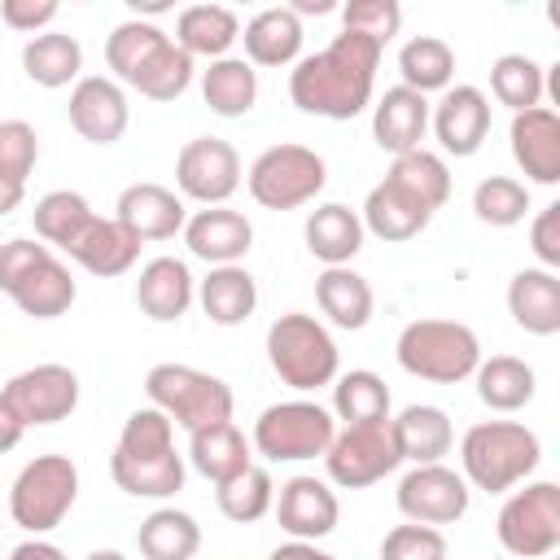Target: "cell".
Returning a JSON list of instances; mask_svg holds the SVG:
<instances>
[{"label": "cell", "mask_w": 560, "mask_h": 560, "mask_svg": "<svg viewBox=\"0 0 560 560\" xmlns=\"http://www.w3.org/2000/svg\"><path fill=\"white\" fill-rule=\"evenodd\" d=\"M184 245L192 258L210 262V267H232L249 254L254 245V223L241 210L228 206H206L184 223Z\"/></svg>", "instance_id": "d6986e66"}, {"label": "cell", "mask_w": 560, "mask_h": 560, "mask_svg": "<svg viewBox=\"0 0 560 560\" xmlns=\"http://www.w3.org/2000/svg\"><path fill=\"white\" fill-rule=\"evenodd\" d=\"M302 236H306V249L324 262V267H350V258L363 249V219H359V210H350V206H341V201H324V206H315L311 214H306V228H302Z\"/></svg>", "instance_id": "d4e9b609"}, {"label": "cell", "mask_w": 560, "mask_h": 560, "mask_svg": "<svg viewBox=\"0 0 560 560\" xmlns=\"http://www.w3.org/2000/svg\"><path fill=\"white\" fill-rule=\"evenodd\" d=\"M35 162H39V136H35V127L22 122V118H4L0 122V175L26 188V175L35 171Z\"/></svg>", "instance_id": "c3c4849f"}, {"label": "cell", "mask_w": 560, "mask_h": 560, "mask_svg": "<svg viewBox=\"0 0 560 560\" xmlns=\"http://www.w3.org/2000/svg\"><path fill=\"white\" fill-rule=\"evenodd\" d=\"M529 249L542 271H560V201L542 206L538 219L529 223Z\"/></svg>", "instance_id": "f5cc1de1"}, {"label": "cell", "mask_w": 560, "mask_h": 560, "mask_svg": "<svg viewBox=\"0 0 560 560\" xmlns=\"http://www.w3.org/2000/svg\"><path fill=\"white\" fill-rule=\"evenodd\" d=\"M324 184H328V166L306 144H271L245 171V188L262 210H298L315 201Z\"/></svg>", "instance_id": "52a82bcc"}, {"label": "cell", "mask_w": 560, "mask_h": 560, "mask_svg": "<svg viewBox=\"0 0 560 560\" xmlns=\"http://www.w3.org/2000/svg\"><path fill=\"white\" fill-rule=\"evenodd\" d=\"M44 258H52V249H48L44 241H35V236H13V241H4V245H0V289L13 293Z\"/></svg>", "instance_id": "816d5d0a"}, {"label": "cell", "mask_w": 560, "mask_h": 560, "mask_svg": "<svg viewBox=\"0 0 560 560\" xmlns=\"http://www.w3.org/2000/svg\"><path fill=\"white\" fill-rule=\"evenodd\" d=\"M179 197L201 206H223L241 188V153L219 136H192L175 158Z\"/></svg>", "instance_id": "8fae6325"}, {"label": "cell", "mask_w": 560, "mask_h": 560, "mask_svg": "<svg viewBox=\"0 0 560 560\" xmlns=\"http://www.w3.org/2000/svg\"><path fill=\"white\" fill-rule=\"evenodd\" d=\"M166 39H171V35H166L162 26L140 22V18H127V22H118V26L109 31V39H105V61H109V70L118 74V83H131L136 70H140Z\"/></svg>", "instance_id": "ee69618b"}, {"label": "cell", "mask_w": 560, "mask_h": 560, "mask_svg": "<svg viewBox=\"0 0 560 560\" xmlns=\"http://www.w3.org/2000/svg\"><path fill=\"white\" fill-rule=\"evenodd\" d=\"M70 127L88 140V144H118L127 122H131V105L122 83L105 79V74H88L70 88Z\"/></svg>", "instance_id": "5bb4252c"}, {"label": "cell", "mask_w": 560, "mask_h": 560, "mask_svg": "<svg viewBox=\"0 0 560 560\" xmlns=\"http://www.w3.org/2000/svg\"><path fill=\"white\" fill-rule=\"evenodd\" d=\"M22 70L31 83L39 88H66V83H79V70H83V48L74 35L66 31H39L26 39L22 48Z\"/></svg>", "instance_id": "d6a6232c"}, {"label": "cell", "mask_w": 560, "mask_h": 560, "mask_svg": "<svg viewBox=\"0 0 560 560\" xmlns=\"http://www.w3.org/2000/svg\"><path fill=\"white\" fill-rule=\"evenodd\" d=\"M289 9H293L298 18H302V13H328V9H332V0H293Z\"/></svg>", "instance_id": "91938a15"}, {"label": "cell", "mask_w": 560, "mask_h": 560, "mask_svg": "<svg viewBox=\"0 0 560 560\" xmlns=\"http://www.w3.org/2000/svg\"><path fill=\"white\" fill-rule=\"evenodd\" d=\"M79 499V468L70 455H35L9 490V516L26 534H48L57 529Z\"/></svg>", "instance_id": "8992f818"}, {"label": "cell", "mask_w": 560, "mask_h": 560, "mask_svg": "<svg viewBox=\"0 0 560 560\" xmlns=\"http://www.w3.org/2000/svg\"><path fill=\"white\" fill-rule=\"evenodd\" d=\"M267 560H337V556H328V551L315 547V542H298V538H289V542H280Z\"/></svg>", "instance_id": "6f0895ef"}, {"label": "cell", "mask_w": 560, "mask_h": 560, "mask_svg": "<svg viewBox=\"0 0 560 560\" xmlns=\"http://www.w3.org/2000/svg\"><path fill=\"white\" fill-rule=\"evenodd\" d=\"M332 411L346 424H385L389 420V385L368 368L341 372L332 381Z\"/></svg>", "instance_id": "ab89813d"}, {"label": "cell", "mask_w": 560, "mask_h": 560, "mask_svg": "<svg viewBox=\"0 0 560 560\" xmlns=\"http://www.w3.org/2000/svg\"><path fill=\"white\" fill-rule=\"evenodd\" d=\"M429 122H433V136L446 153L472 158L490 136V96L472 83H455V88L442 92Z\"/></svg>", "instance_id": "2e32d148"}, {"label": "cell", "mask_w": 560, "mask_h": 560, "mask_svg": "<svg viewBox=\"0 0 560 560\" xmlns=\"http://www.w3.org/2000/svg\"><path fill=\"white\" fill-rule=\"evenodd\" d=\"M398 74L402 88L429 96V92H446L451 74H455V48L442 35H411L398 48Z\"/></svg>", "instance_id": "74e56055"}, {"label": "cell", "mask_w": 560, "mask_h": 560, "mask_svg": "<svg viewBox=\"0 0 560 560\" xmlns=\"http://www.w3.org/2000/svg\"><path fill=\"white\" fill-rule=\"evenodd\" d=\"M398 464H402V455H398V446H394L389 420H385V424H346V429L332 433V442H328V451H324L328 481L341 486V490L376 486V481L389 477Z\"/></svg>", "instance_id": "30bf717a"}, {"label": "cell", "mask_w": 560, "mask_h": 560, "mask_svg": "<svg viewBox=\"0 0 560 560\" xmlns=\"http://www.w3.org/2000/svg\"><path fill=\"white\" fill-rule=\"evenodd\" d=\"M341 26L354 35H368L385 48L402 26V9H398V0H350V4H341Z\"/></svg>", "instance_id": "681fc988"}, {"label": "cell", "mask_w": 560, "mask_h": 560, "mask_svg": "<svg viewBox=\"0 0 560 560\" xmlns=\"http://www.w3.org/2000/svg\"><path fill=\"white\" fill-rule=\"evenodd\" d=\"M494 534L508 556L516 560H542L560 547V486L556 481H529L525 490H512L499 508Z\"/></svg>", "instance_id": "9c48e42d"}, {"label": "cell", "mask_w": 560, "mask_h": 560, "mask_svg": "<svg viewBox=\"0 0 560 560\" xmlns=\"http://www.w3.org/2000/svg\"><path fill=\"white\" fill-rule=\"evenodd\" d=\"M363 232H372V236H381V241H389V245H398V241H411V236H420L424 228H429V210L420 206V201H411L402 188H394L389 179H381L372 192H368V201H363Z\"/></svg>", "instance_id": "83f0119b"}, {"label": "cell", "mask_w": 560, "mask_h": 560, "mask_svg": "<svg viewBox=\"0 0 560 560\" xmlns=\"http://www.w3.org/2000/svg\"><path fill=\"white\" fill-rule=\"evenodd\" d=\"M468 481L446 464H416L398 481V512L416 525H455L468 512Z\"/></svg>", "instance_id": "7c38bea8"}, {"label": "cell", "mask_w": 560, "mask_h": 560, "mask_svg": "<svg viewBox=\"0 0 560 560\" xmlns=\"http://www.w3.org/2000/svg\"><path fill=\"white\" fill-rule=\"evenodd\" d=\"M188 459H192V468L206 477V481H228V477H236V472H245L254 459H249V442H245V433L232 424V420H223V424H206V429H192L188 433Z\"/></svg>", "instance_id": "4dcf8cb0"}, {"label": "cell", "mask_w": 560, "mask_h": 560, "mask_svg": "<svg viewBox=\"0 0 560 560\" xmlns=\"http://www.w3.org/2000/svg\"><path fill=\"white\" fill-rule=\"evenodd\" d=\"M315 302H319V311L337 328H350L354 332V328H363L372 319L376 293H372V284L359 271H350V267H324L319 280H315Z\"/></svg>", "instance_id": "1f68e13d"}, {"label": "cell", "mask_w": 560, "mask_h": 560, "mask_svg": "<svg viewBox=\"0 0 560 560\" xmlns=\"http://www.w3.org/2000/svg\"><path fill=\"white\" fill-rule=\"evenodd\" d=\"M276 521L289 538L298 542H319L337 529V516H341V503H337V490L319 477H289L276 494Z\"/></svg>", "instance_id": "9a60e30c"}, {"label": "cell", "mask_w": 560, "mask_h": 560, "mask_svg": "<svg viewBox=\"0 0 560 560\" xmlns=\"http://www.w3.org/2000/svg\"><path fill=\"white\" fill-rule=\"evenodd\" d=\"M9 560H66V551L57 542H44V538H26L9 551Z\"/></svg>", "instance_id": "9f6ffc18"}, {"label": "cell", "mask_w": 560, "mask_h": 560, "mask_svg": "<svg viewBox=\"0 0 560 560\" xmlns=\"http://www.w3.org/2000/svg\"><path fill=\"white\" fill-rule=\"evenodd\" d=\"M197 302H201V311H206L210 324L236 328V324H245V319L254 315V306H258V284H254V276H249L241 262H232V267H210V276L197 284Z\"/></svg>", "instance_id": "4316f807"}, {"label": "cell", "mask_w": 560, "mask_h": 560, "mask_svg": "<svg viewBox=\"0 0 560 560\" xmlns=\"http://www.w3.org/2000/svg\"><path fill=\"white\" fill-rule=\"evenodd\" d=\"M381 560H446V534L433 525H394L381 538Z\"/></svg>", "instance_id": "f907efd6"}, {"label": "cell", "mask_w": 560, "mask_h": 560, "mask_svg": "<svg viewBox=\"0 0 560 560\" xmlns=\"http://www.w3.org/2000/svg\"><path fill=\"white\" fill-rule=\"evenodd\" d=\"M267 363H271V372H276L289 389L311 394V389L337 381L341 354H337L332 332H328L315 315L289 311V315H280V319L267 328Z\"/></svg>", "instance_id": "277c9868"}, {"label": "cell", "mask_w": 560, "mask_h": 560, "mask_svg": "<svg viewBox=\"0 0 560 560\" xmlns=\"http://www.w3.org/2000/svg\"><path fill=\"white\" fill-rule=\"evenodd\" d=\"M381 44L354 31H341L324 52L298 57L289 70V101L302 114L346 122L372 105L376 88V66H381Z\"/></svg>", "instance_id": "6da1fadb"}, {"label": "cell", "mask_w": 560, "mask_h": 560, "mask_svg": "<svg viewBox=\"0 0 560 560\" xmlns=\"http://www.w3.org/2000/svg\"><path fill=\"white\" fill-rule=\"evenodd\" d=\"M9 298H13V306H18L22 315H31V319H57V315H66V311L74 306L79 289H74L70 267L52 254V258H44Z\"/></svg>", "instance_id": "e575fe53"}, {"label": "cell", "mask_w": 560, "mask_h": 560, "mask_svg": "<svg viewBox=\"0 0 560 560\" xmlns=\"http://www.w3.org/2000/svg\"><path fill=\"white\" fill-rule=\"evenodd\" d=\"M83 560H127V556H122L118 547H96V551H88Z\"/></svg>", "instance_id": "94428289"}, {"label": "cell", "mask_w": 560, "mask_h": 560, "mask_svg": "<svg viewBox=\"0 0 560 560\" xmlns=\"http://www.w3.org/2000/svg\"><path fill=\"white\" fill-rule=\"evenodd\" d=\"M490 92L499 105H508L512 114H525L542 101L547 92V70L525 57V52H503L494 66H490Z\"/></svg>", "instance_id": "b9f144b4"}, {"label": "cell", "mask_w": 560, "mask_h": 560, "mask_svg": "<svg viewBox=\"0 0 560 560\" xmlns=\"http://www.w3.org/2000/svg\"><path fill=\"white\" fill-rule=\"evenodd\" d=\"M529 210V184L512 179V175H486L472 188V214L490 228H516Z\"/></svg>", "instance_id": "bcb514c9"}, {"label": "cell", "mask_w": 560, "mask_h": 560, "mask_svg": "<svg viewBox=\"0 0 560 560\" xmlns=\"http://www.w3.org/2000/svg\"><path fill=\"white\" fill-rule=\"evenodd\" d=\"M389 433H394V446H398L402 464L407 459L411 464H442V455L455 442L451 416L433 402H411L398 416H389Z\"/></svg>", "instance_id": "cb8c5ba5"}, {"label": "cell", "mask_w": 560, "mask_h": 560, "mask_svg": "<svg viewBox=\"0 0 560 560\" xmlns=\"http://www.w3.org/2000/svg\"><path fill=\"white\" fill-rule=\"evenodd\" d=\"M398 368L433 385H459L481 363V341L459 319H411L398 332Z\"/></svg>", "instance_id": "3957f363"}, {"label": "cell", "mask_w": 560, "mask_h": 560, "mask_svg": "<svg viewBox=\"0 0 560 560\" xmlns=\"http://www.w3.org/2000/svg\"><path fill=\"white\" fill-rule=\"evenodd\" d=\"M109 477L122 494L131 499H171L184 490V455L179 451H166V455H144V459H131V455H109Z\"/></svg>", "instance_id": "f1b7e54d"}, {"label": "cell", "mask_w": 560, "mask_h": 560, "mask_svg": "<svg viewBox=\"0 0 560 560\" xmlns=\"http://www.w3.org/2000/svg\"><path fill=\"white\" fill-rule=\"evenodd\" d=\"M9 407L22 416V424H57L79 407V376L66 363H35L0 389Z\"/></svg>", "instance_id": "4fadbf2b"}, {"label": "cell", "mask_w": 560, "mask_h": 560, "mask_svg": "<svg viewBox=\"0 0 560 560\" xmlns=\"http://www.w3.org/2000/svg\"><path fill=\"white\" fill-rule=\"evenodd\" d=\"M188 83H192V57H188L175 39H166V44L136 70V79H131L127 88H136V92L149 96V101H175V96L188 92Z\"/></svg>", "instance_id": "f6af8a7d"}, {"label": "cell", "mask_w": 560, "mask_h": 560, "mask_svg": "<svg viewBox=\"0 0 560 560\" xmlns=\"http://www.w3.org/2000/svg\"><path fill=\"white\" fill-rule=\"evenodd\" d=\"M337 433V420L328 407L306 402V398H289V402H271L258 420H254V451L271 464H293V459H315L328 451Z\"/></svg>", "instance_id": "ba28073f"}, {"label": "cell", "mask_w": 560, "mask_h": 560, "mask_svg": "<svg viewBox=\"0 0 560 560\" xmlns=\"http://www.w3.org/2000/svg\"><path fill=\"white\" fill-rule=\"evenodd\" d=\"M508 140H512V158L529 184H542V188L560 184V114L551 105L512 114Z\"/></svg>", "instance_id": "e0dca14e"}, {"label": "cell", "mask_w": 560, "mask_h": 560, "mask_svg": "<svg viewBox=\"0 0 560 560\" xmlns=\"http://www.w3.org/2000/svg\"><path fill=\"white\" fill-rule=\"evenodd\" d=\"M66 254H70L83 271L109 280V276H122V271L136 267V258H140V241H136L118 219H101V214H92V223L66 245Z\"/></svg>", "instance_id": "7402d4cb"}, {"label": "cell", "mask_w": 560, "mask_h": 560, "mask_svg": "<svg viewBox=\"0 0 560 560\" xmlns=\"http://www.w3.org/2000/svg\"><path fill=\"white\" fill-rule=\"evenodd\" d=\"M22 197H26V188L22 184H13V179H4L0 175V214H13L18 206H22Z\"/></svg>", "instance_id": "680465c9"}, {"label": "cell", "mask_w": 560, "mask_h": 560, "mask_svg": "<svg viewBox=\"0 0 560 560\" xmlns=\"http://www.w3.org/2000/svg\"><path fill=\"white\" fill-rule=\"evenodd\" d=\"M197 298V280L179 258H149L136 280V306L153 324H175Z\"/></svg>", "instance_id": "44dd1931"}, {"label": "cell", "mask_w": 560, "mask_h": 560, "mask_svg": "<svg viewBox=\"0 0 560 560\" xmlns=\"http://www.w3.org/2000/svg\"><path fill=\"white\" fill-rule=\"evenodd\" d=\"M214 503H219V512L228 521L254 525V521H262L276 508V481H271L267 468L249 464L245 472H236V477H228V481L214 486Z\"/></svg>", "instance_id": "60d3db41"}, {"label": "cell", "mask_w": 560, "mask_h": 560, "mask_svg": "<svg viewBox=\"0 0 560 560\" xmlns=\"http://www.w3.org/2000/svg\"><path fill=\"white\" fill-rule=\"evenodd\" d=\"M114 451L118 455H131V459L175 451V424H171V416L158 411V407H136L122 420V433H118V446Z\"/></svg>", "instance_id": "7dc6e473"}, {"label": "cell", "mask_w": 560, "mask_h": 560, "mask_svg": "<svg viewBox=\"0 0 560 560\" xmlns=\"http://www.w3.org/2000/svg\"><path fill=\"white\" fill-rule=\"evenodd\" d=\"M538 459H542V442L521 420H481L459 442V464H464L459 477L486 494H503L521 486L538 468Z\"/></svg>", "instance_id": "7a4b0ae2"}, {"label": "cell", "mask_w": 560, "mask_h": 560, "mask_svg": "<svg viewBox=\"0 0 560 560\" xmlns=\"http://www.w3.org/2000/svg\"><path fill=\"white\" fill-rule=\"evenodd\" d=\"M61 4L57 0H0V22L26 35H39L48 22H57Z\"/></svg>", "instance_id": "db71d44e"}, {"label": "cell", "mask_w": 560, "mask_h": 560, "mask_svg": "<svg viewBox=\"0 0 560 560\" xmlns=\"http://www.w3.org/2000/svg\"><path fill=\"white\" fill-rule=\"evenodd\" d=\"M114 219L144 245V241H171L175 232H184L188 223V206L179 192L162 188V184H127L118 192V206H114Z\"/></svg>", "instance_id": "ac0fdd59"}, {"label": "cell", "mask_w": 560, "mask_h": 560, "mask_svg": "<svg viewBox=\"0 0 560 560\" xmlns=\"http://www.w3.org/2000/svg\"><path fill=\"white\" fill-rule=\"evenodd\" d=\"M385 179H389L394 188H402L411 201H420L429 214L442 210L446 197H451V171H446V162H442L438 153H429V149H411V153L394 158V166H389Z\"/></svg>", "instance_id": "f35d334b"}, {"label": "cell", "mask_w": 560, "mask_h": 560, "mask_svg": "<svg viewBox=\"0 0 560 560\" xmlns=\"http://www.w3.org/2000/svg\"><path fill=\"white\" fill-rule=\"evenodd\" d=\"M201 96L219 118H245L258 101V70L245 57H219L201 70Z\"/></svg>", "instance_id": "836d02e7"}, {"label": "cell", "mask_w": 560, "mask_h": 560, "mask_svg": "<svg viewBox=\"0 0 560 560\" xmlns=\"http://www.w3.org/2000/svg\"><path fill=\"white\" fill-rule=\"evenodd\" d=\"M144 394H149V407L166 411L171 424L179 429H206V424H223L232 420V389L228 381L201 372V368H188V363H158L149 368L144 376Z\"/></svg>", "instance_id": "5b68a950"}, {"label": "cell", "mask_w": 560, "mask_h": 560, "mask_svg": "<svg viewBox=\"0 0 560 560\" xmlns=\"http://www.w3.org/2000/svg\"><path fill=\"white\" fill-rule=\"evenodd\" d=\"M22 433H26V424H22V416L9 407V398L0 394V455H9L18 442H22Z\"/></svg>", "instance_id": "11a10c76"}, {"label": "cell", "mask_w": 560, "mask_h": 560, "mask_svg": "<svg viewBox=\"0 0 560 560\" xmlns=\"http://www.w3.org/2000/svg\"><path fill=\"white\" fill-rule=\"evenodd\" d=\"M508 311L516 328L534 337H556L560 332V276L542 267H521L508 280Z\"/></svg>", "instance_id": "603a6c76"}, {"label": "cell", "mask_w": 560, "mask_h": 560, "mask_svg": "<svg viewBox=\"0 0 560 560\" xmlns=\"http://www.w3.org/2000/svg\"><path fill=\"white\" fill-rule=\"evenodd\" d=\"M241 39H245V61L249 66H293L298 52H302V18L289 4L258 9L245 22Z\"/></svg>", "instance_id": "484cf974"}, {"label": "cell", "mask_w": 560, "mask_h": 560, "mask_svg": "<svg viewBox=\"0 0 560 560\" xmlns=\"http://www.w3.org/2000/svg\"><path fill=\"white\" fill-rule=\"evenodd\" d=\"M477 381V398L490 407V411H521L529 398H534V368L516 354H490L477 363L472 372Z\"/></svg>", "instance_id": "8d00e7d4"}, {"label": "cell", "mask_w": 560, "mask_h": 560, "mask_svg": "<svg viewBox=\"0 0 560 560\" xmlns=\"http://www.w3.org/2000/svg\"><path fill=\"white\" fill-rule=\"evenodd\" d=\"M136 547L144 560H192L201 547V525L179 508H158L140 521Z\"/></svg>", "instance_id": "d590c367"}, {"label": "cell", "mask_w": 560, "mask_h": 560, "mask_svg": "<svg viewBox=\"0 0 560 560\" xmlns=\"http://www.w3.org/2000/svg\"><path fill=\"white\" fill-rule=\"evenodd\" d=\"M424 131H429V101L420 92L402 88V83L398 88H385V96L372 105V140L385 153L402 158V153L420 149Z\"/></svg>", "instance_id": "ffe728a7"}, {"label": "cell", "mask_w": 560, "mask_h": 560, "mask_svg": "<svg viewBox=\"0 0 560 560\" xmlns=\"http://www.w3.org/2000/svg\"><path fill=\"white\" fill-rule=\"evenodd\" d=\"M241 39V22L232 9L223 4H188L179 18H175V44L188 52V57H206V61H219L228 57V48Z\"/></svg>", "instance_id": "f546056e"}, {"label": "cell", "mask_w": 560, "mask_h": 560, "mask_svg": "<svg viewBox=\"0 0 560 560\" xmlns=\"http://www.w3.org/2000/svg\"><path fill=\"white\" fill-rule=\"evenodd\" d=\"M31 219H35V236L52 249H66L88 223H92V206H88V197L83 192H70V188H52V192H44L39 201H35V210H31Z\"/></svg>", "instance_id": "7bdbcfd3"}]
</instances>
